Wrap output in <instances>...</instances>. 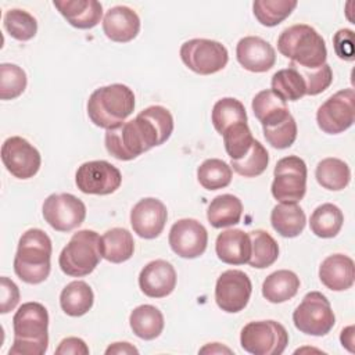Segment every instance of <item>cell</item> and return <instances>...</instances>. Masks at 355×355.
Wrapping results in <instances>:
<instances>
[{
  "label": "cell",
  "instance_id": "1",
  "mask_svg": "<svg viewBox=\"0 0 355 355\" xmlns=\"http://www.w3.org/2000/svg\"><path fill=\"white\" fill-rule=\"evenodd\" d=\"M173 132V116L162 105L144 108L132 121L105 132V148L119 161H132L153 147L164 144Z\"/></svg>",
  "mask_w": 355,
  "mask_h": 355
},
{
  "label": "cell",
  "instance_id": "2",
  "mask_svg": "<svg viewBox=\"0 0 355 355\" xmlns=\"http://www.w3.org/2000/svg\"><path fill=\"white\" fill-rule=\"evenodd\" d=\"M10 355H43L49 347V312L40 302L22 304L12 318Z\"/></svg>",
  "mask_w": 355,
  "mask_h": 355
},
{
  "label": "cell",
  "instance_id": "3",
  "mask_svg": "<svg viewBox=\"0 0 355 355\" xmlns=\"http://www.w3.org/2000/svg\"><path fill=\"white\" fill-rule=\"evenodd\" d=\"M51 240L42 229H28L18 241L14 257L15 275L28 284L44 282L51 269Z\"/></svg>",
  "mask_w": 355,
  "mask_h": 355
},
{
  "label": "cell",
  "instance_id": "4",
  "mask_svg": "<svg viewBox=\"0 0 355 355\" xmlns=\"http://www.w3.org/2000/svg\"><path fill=\"white\" fill-rule=\"evenodd\" d=\"M135 110V93L122 83H112L96 89L87 100L90 121L105 130L125 122Z\"/></svg>",
  "mask_w": 355,
  "mask_h": 355
},
{
  "label": "cell",
  "instance_id": "5",
  "mask_svg": "<svg viewBox=\"0 0 355 355\" xmlns=\"http://www.w3.org/2000/svg\"><path fill=\"white\" fill-rule=\"evenodd\" d=\"M279 51L301 68H318L326 64L327 49L318 31L306 24L286 28L277 37Z\"/></svg>",
  "mask_w": 355,
  "mask_h": 355
},
{
  "label": "cell",
  "instance_id": "6",
  "mask_svg": "<svg viewBox=\"0 0 355 355\" xmlns=\"http://www.w3.org/2000/svg\"><path fill=\"white\" fill-rule=\"evenodd\" d=\"M100 236L94 230L83 229L71 237L58 257L61 270L72 277L90 275L101 259Z\"/></svg>",
  "mask_w": 355,
  "mask_h": 355
},
{
  "label": "cell",
  "instance_id": "7",
  "mask_svg": "<svg viewBox=\"0 0 355 355\" xmlns=\"http://www.w3.org/2000/svg\"><path fill=\"white\" fill-rule=\"evenodd\" d=\"M240 344L252 355H280L288 344V333L276 320H254L241 329Z\"/></svg>",
  "mask_w": 355,
  "mask_h": 355
},
{
  "label": "cell",
  "instance_id": "8",
  "mask_svg": "<svg viewBox=\"0 0 355 355\" xmlns=\"http://www.w3.org/2000/svg\"><path fill=\"white\" fill-rule=\"evenodd\" d=\"M293 322L301 333L322 337L334 327L336 316L326 295L311 291L304 295L301 304L293 312Z\"/></svg>",
  "mask_w": 355,
  "mask_h": 355
},
{
  "label": "cell",
  "instance_id": "9",
  "mask_svg": "<svg viewBox=\"0 0 355 355\" xmlns=\"http://www.w3.org/2000/svg\"><path fill=\"white\" fill-rule=\"evenodd\" d=\"M179 54L183 64L198 75L216 73L229 61L227 49L211 39H190L180 46Z\"/></svg>",
  "mask_w": 355,
  "mask_h": 355
},
{
  "label": "cell",
  "instance_id": "10",
  "mask_svg": "<svg viewBox=\"0 0 355 355\" xmlns=\"http://www.w3.org/2000/svg\"><path fill=\"white\" fill-rule=\"evenodd\" d=\"M306 164L297 155L280 158L273 171L272 196L280 202H298L306 191Z\"/></svg>",
  "mask_w": 355,
  "mask_h": 355
},
{
  "label": "cell",
  "instance_id": "11",
  "mask_svg": "<svg viewBox=\"0 0 355 355\" xmlns=\"http://www.w3.org/2000/svg\"><path fill=\"white\" fill-rule=\"evenodd\" d=\"M354 89H344L330 96L316 112V122L322 132L338 135L349 129L355 121Z\"/></svg>",
  "mask_w": 355,
  "mask_h": 355
},
{
  "label": "cell",
  "instance_id": "12",
  "mask_svg": "<svg viewBox=\"0 0 355 355\" xmlns=\"http://www.w3.org/2000/svg\"><path fill=\"white\" fill-rule=\"evenodd\" d=\"M43 218L57 232H71L86 218V205L69 193L50 194L43 202Z\"/></svg>",
  "mask_w": 355,
  "mask_h": 355
},
{
  "label": "cell",
  "instance_id": "13",
  "mask_svg": "<svg viewBox=\"0 0 355 355\" xmlns=\"http://www.w3.org/2000/svg\"><path fill=\"white\" fill-rule=\"evenodd\" d=\"M75 183L85 194L107 196L119 189L122 175L119 169L108 161H87L78 168Z\"/></svg>",
  "mask_w": 355,
  "mask_h": 355
},
{
  "label": "cell",
  "instance_id": "14",
  "mask_svg": "<svg viewBox=\"0 0 355 355\" xmlns=\"http://www.w3.org/2000/svg\"><path fill=\"white\" fill-rule=\"evenodd\" d=\"M1 161L6 169L17 179L33 178L42 165L40 153L26 139L11 136L1 146Z\"/></svg>",
  "mask_w": 355,
  "mask_h": 355
},
{
  "label": "cell",
  "instance_id": "15",
  "mask_svg": "<svg viewBox=\"0 0 355 355\" xmlns=\"http://www.w3.org/2000/svg\"><path fill=\"white\" fill-rule=\"evenodd\" d=\"M251 293L252 284L247 273L239 269H229L216 280L215 301L223 312L237 313L247 306Z\"/></svg>",
  "mask_w": 355,
  "mask_h": 355
},
{
  "label": "cell",
  "instance_id": "16",
  "mask_svg": "<svg viewBox=\"0 0 355 355\" xmlns=\"http://www.w3.org/2000/svg\"><path fill=\"white\" fill-rule=\"evenodd\" d=\"M172 251L186 259H193L204 254L208 244V233L202 223L191 218L176 220L168 237Z\"/></svg>",
  "mask_w": 355,
  "mask_h": 355
},
{
  "label": "cell",
  "instance_id": "17",
  "mask_svg": "<svg viewBox=\"0 0 355 355\" xmlns=\"http://www.w3.org/2000/svg\"><path fill=\"white\" fill-rule=\"evenodd\" d=\"M168 211L162 201L154 197H146L137 201L130 211V225L133 232L141 239L158 237L166 223Z\"/></svg>",
  "mask_w": 355,
  "mask_h": 355
},
{
  "label": "cell",
  "instance_id": "18",
  "mask_svg": "<svg viewBox=\"0 0 355 355\" xmlns=\"http://www.w3.org/2000/svg\"><path fill=\"white\" fill-rule=\"evenodd\" d=\"M236 57L244 69L255 73L269 71L276 62L275 49L259 36L240 39L236 46Z\"/></svg>",
  "mask_w": 355,
  "mask_h": 355
},
{
  "label": "cell",
  "instance_id": "19",
  "mask_svg": "<svg viewBox=\"0 0 355 355\" xmlns=\"http://www.w3.org/2000/svg\"><path fill=\"white\" fill-rule=\"evenodd\" d=\"M176 279V270L169 262L155 259L140 270L139 287L150 298H164L175 290Z\"/></svg>",
  "mask_w": 355,
  "mask_h": 355
},
{
  "label": "cell",
  "instance_id": "20",
  "mask_svg": "<svg viewBox=\"0 0 355 355\" xmlns=\"http://www.w3.org/2000/svg\"><path fill=\"white\" fill-rule=\"evenodd\" d=\"M103 31L110 40L128 43L139 35L140 18L132 8L126 6H115L105 12Z\"/></svg>",
  "mask_w": 355,
  "mask_h": 355
},
{
  "label": "cell",
  "instance_id": "21",
  "mask_svg": "<svg viewBox=\"0 0 355 355\" xmlns=\"http://www.w3.org/2000/svg\"><path fill=\"white\" fill-rule=\"evenodd\" d=\"M319 279L331 291L351 288L355 279L354 261L344 254L329 255L319 266Z\"/></svg>",
  "mask_w": 355,
  "mask_h": 355
},
{
  "label": "cell",
  "instance_id": "22",
  "mask_svg": "<svg viewBox=\"0 0 355 355\" xmlns=\"http://www.w3.org/2000/svg\"><path fill=\"white\" fill-rule=\"evenodd\" d=\"M53 6L78 29H92L103 17V6L96 0H54Z\"/></svg>",
  "mask_w": 355,
  "mask_h": 355
},
{
  "label": "cell",
  "instance_id": "23",
  "mask_svg": "<svg viewBox=\"0 0 355 355\" xmlns=\"http://www.w3.org/2000/svg\"><path fill=\"white\" fill-rule=\"evenodd\" d=\"M218 258L227 265H244L251 255L250 234L240 229H227L216 237Z\"/></svg>",
  "mask_w": 355,
  "mask_h": 355
},
{
  "label": "cell",
  "instance_id": "24",
  "mask_svg": "<svg viewBox=\"0 0 355 355\" xmlns=\"http://www.w3.org/2000/svg\"><path fill=\"white\" fill-rule=\"evenodd\" d=\"M270 223L280 236L293 239L305 229L306 216L297 202H280L270 212Z\"/></svg>",
  "mask_w": 355,
  "mask_h": 355
},
{
  "label": "cell",
  "instance_id": "25",
  "mask_svg": "<svg viewBox=\"0 0 355 355\" xmlns=\"http://www.w3.org/2000/svg\"><path fill=\"white\" fill-rule=\"evenodd\" d=\"M100 252L104 259L121 263L132 258L135 252L133 236L123 227H112L100 237Z\"/></svg>",
  "mask_w": 355,
  "mask_h": 355
},
{
  "label": "cell",
  "instance_id": "26",
  "mask_svg": "<svg viewBox=\"0 0 355 355\" xmlns=\"http://www.w3.org/2000/svg\"><path fill=\"white\" fill-rule=\"evenodd\" d=\"M252 111L257 119L261 122L262 128L276 125L283 122L291 114L284 100H282L275 92L270 89L261 90L252 98Z\"/></svg>",
  "mask_w": 355,
  "mask_h": 355
},
{
  "label": "cell",
  "instance_id": "27",
  "mask_svg": "<svg viewBox=\"0 0 355 355\" xmlns=\"http://www.w3.org/2000/svg\"><path fill=\"white\" fill-rule=\"evenodd\" d=\"M300 288V277L287 269L270 273L262 283V295L272 304H282L291 300Z\"/></svg>",
  "mask_w": 355,
  "mask_h": 355
},
{
  "label": "cell",
  "instance_id": "28",
  "mask_svg": "<svg viewBox=\"0 0 355 355\" xmlns=\"http://www.w3.org/2000/svg\"><path fill=\"white\" fill-rule=\"evenodd\" d=\"M129 324L135 336L141 340L157 338L165 326L162 312L154 305L144 304L136 306L129 316Z\"/></svg>",
  "mask_w": 355,
  "mask_h": 355
},
{
  "label": "cell",
  "instance_id": "29",
  "mask_svg": "<svg viewBox=\"0 0 355 355\" xmlns=\"http://www.w3.org/2000/svg\"><path fill=\"white\" fill-rule=\"evenodd\" d=\"M94 302V294L90 286L83 280H73L68 283L60 294L61 309L72 318L87 313Z\"/></svg>",
  "mask_w": 355,
  "mask_h": 355
},
{
  "label": "cell",
  "instance_id": "30",
  "mask_svg": "<svg viewBox=\"0 0 355 355\" xmlns=\"http://www.w3.org/2000/svg\"><path fill=\"white\" fill-rule=\"evenodd\" d=\"M241 200L233 194L216 196L208 205L207 219L216 229L237 225L241 219Z\"/></svg>",
  "mask_w": 355,
  "mask_h": 355
},
{
  "label": "cell",
  "instance_id": "31",
  "mask_svg": "<svg viewBox=\"0 0 355 355\" xmlns=\"http://www.w3.org/2000/svg\"><path fill=\"white\" fill-rule=\"evenodd\" d=\"M315 176L318 183L331 191H340L344 190L351 180V171L347 162H344L340 158L329 157L322 159L316 165Z\"/></svg>",
  "mask_w": 355,
  "mask_h": 355
},
{
  "label": "cell",
  "instance_id": "32",
  "mask_svg": "<svg viewBox=\"0 0 355 355\" xmlns=\"http://www.w3.org/2000/svg\"><path fill=\"white\" fill-rule=\"evenodd\" d=\"M343 223H344L343 211L331 202H324L316 207L309 220L312 233L322 239L336 237L341 230Z\"/></svg>",
  "mask_w": 355,
  "mask_h": 355
},
{
  "label": "cell",
  "instance_id": "33",
  "mask_svg": "<svg viewBox=\"0 0 355 355\" xmlns=\"http://www.w3.org/2000/svg\"><path fill=\"white\" fill-rule=\"evenodd\" d=\"M272 92H275L284 101H297L306 96L305 82L301 73L291 64L288 68L279 69L273 73L270 80Z\"/></svg>",
  "mask_w": 355,
  "mask_h": 355
},
{
  "label": "cell",
  "instance_id": "34",
  "mask_svg": "<svg viewBox=\"0 0 355 355\" xmlns=\"http://www.w3.org/2000/svg\"><path fill=\"white\" fill-rule=\"evenodd\" d=\"M251 240V255L248 265L257 269H265L279 258V245L276 240L265 230L257 229L248 233Z\"/></svg>",
  "mask_w": 355,
  "mask_h": 355
},
{
  "label": "cell",
  "instance_id": "35",
  "mask_svg": "<svg viewBox=\"0 0 355 355\" xmlns=\"http://www.w3.org/2000/svg\"><path fill=\"white\" fill-rule=\"evenodd\" d=\"M211 121L215 130L222 135L232 125L247 122V112L240 100L223 97L215 103L211 112Z\"/></svg>",
  "mask_w": 355,
  "mask_h": 355
},
{
  "label": "cell",
  "instance_id": "36",
  "mask_svg": "<svg viewBox=\"0 0 355 355\" xmlns=\"http://www.w3.org/2000/svg\"><path fill=\"white\" fill-rule=\"evenodd\" d=\"M297 4L295 0H257L252 3V11L261 25L276 26L290 17Z\"/></svg>",
  "mask_w": 355,
  "mask_h": 355
},
{
  "label": "cell",
  "instance_id": "37",
  "mask_svg": "<svg viewBox=\"0 0 355 355\" xmlns=\"http://www.w3.org/2000/svg\"><path fill=\"white\" fill-rule=\"evenodd\" d=\"M232 168L219 158L205 159L197 169L198 183L207 190H219L227 187L232 182Z\"/></svg>",
  "mask_w": 355,
  "mask_h": 355
},
{
  "label": "cell",
  "instance_id": "38",
  "mask_svg": "<svg viewBox=\"0 0 355 355\" xmlns=\"http://www.w3.org/2000/svg\"><path fill=\"white\" fill-rule=\"evenodd\" d=\"M268 164L269 154L266 148L258 140H254L251 148L244 157L230 161V168H233L240 176L255 178L266 171Z\"/></svg>",
  "mask_w": 355,
  "mask_h": 355
},
{
  "label": "cell",
  "instance_id": "39",
  "mask_svg": "<svg viewBox=\"0 0 355 355\" xmlns=\"http://www.w3.org/2000/svg\"><path fill=\"white\" fill-rule=\"evenodd\" d=\"M4 29L10 33L11 37L26 42L35 37L37 32V21L36 18L25 10L12 8L8 10L3 19Z\"/></svg>",
  "mask_w": 355,
  "mask_h": 355
},
{
  "label": "cell",
  "instance_id": "40",
  "mask_svg": "<svg viewBox=\"0 0 355 355\" xmlns=\"http://www.w3.org/2000/svg\"><path fill=\"white\" fill-rule=\"evenodd\" d=\"M223 144L230 159H240L244 157L255 140L247 122H239L227 128L223 133Z\"/></svg>",
  "mask_w": 355,
  "mask_h": 355
},
{
  "label": "cell",
  "instance_id": "41",
  "mask_svg": "<svg viewBox=\"0 0 355 355\" xmlns=\"http://www.w3.org/2000/svg\"><path fill=\"white\" fill-rule=\"evenodd\" d=\"M28 78L25 71L10 62L0 65V98L12 100L24 93L26 89Z\"/></svg>",
  "mask_w": 355,
  "mask_h": 355
},
{
  "label": "cell",
  "instance_id": "42",
  "mask_svg": "<svg viewBox=\"0 0 355 355\" xmlns=\"http://www.w3.org/2000/svg\"><path fill=\"white\" fill-rule=\"evenodd\" d=\"M262 130L266 141L277 150L288 148L297 139V122L293 115L283 122L262 128Z\"/></svg>",
  "mask_w": 355,
  "mask_h": 355
},
{
  "label": "cell",
  "instance_id": "43",
  "mask_svg": "<svg viewBox=\"0 0 355 355\" xmlns=\"http://www.w3.org/2000/svg\"><path fill=\"white\" fill-rule=\"evenodd\" d=\"M297 71L301 73L308 96H316L324 92L333 82V71L330 65L326 62L318 68H301L293 62H290Z\"/></svg>",
  "mask_w": 355,
  "mask_h": 355
},
{
  "label": "cell",
  "instance_id": "44",
  "mask_svg": "<svg viewBox=\"0 0 355 355\" xmlns=\"http://www.w3.org/2000/svg\"><path fill=\"white\" fill-rule=\"evenodd\" d=\"M0 312L8 313L19 302L18 286L7 276H3L0 279Z\"/></svg>",
  "mask_w": 355,
  "mask_h": 355
},
{
  "label": "cell",
  "instance_id": "45",
  "mask_svg": "<svg viewBox=\"0 0 355 355\" xmlns=\"http://www.w3.org/2000/svg\"><path fill=\"white\" fill-rule=\"evenodd\" d=\"M334 51L344 61H354V32L351 29H340L333 37Z\"/></svg>",
  "mask_w": 355,
  "mask_h": 355
},
{
  "label": "cell",
  "instance_id": "46",
  "mask_svg": "<svg viewBox=\"0 0 355 355\" xmlns=\"http://www.w3.org/2000/svg\"><path fill=\"white\" fill-rule=\"evenodd\" d=\"M57 355H87L89 354V347L82 338L78 337H67L64 338L58 347L55 348Z\"/></svg>",
  "mask_w": 355,
  "mask_h": 355
},
{
  "label": "cell",
  "instance_id": "47",
  "mask_svg": "<svg viewBox=\"0 0 355 355\" xmlns=\"http://www.w3.org/2000/svg\"><path fill=\"white\" fill-rule=\"evenodd\" d=\"M105 354H139V349L129 343H114L105 349Z\"/></svg>",
  "mask_w": 355,
  "mask_h": 355
},
{
  "label": "cell",
  "instance_id": "48",
  "mask_svg": "<svg viewBox=\"0 0 355 355\" xmlns=\"http://www.w3.org/2000/svg\"><path fill=\"white\" fill-rule=\"evenodd\" d=\"M340 340H341L343 347H345L348 351L352 352L354 351V348H352V344H354V326H348V327L343 329Z\"/></svg>",
  "mask_w": 355,
  "mask_h": 355
},
{
  "label": "cell",
  "instance_id": "49",
  "mask_svg": "<svg viewBox=\"0 0 355 355\" xmlns=\"http://www.w3.org/2000/svg\"><path fill=\"white\" fill-rule=\"evenodd\" d=\"M200 352H211V354H214V352H227V354H230L232 351L226 347H222L219 343H212V344H208L207 347L201 348Z\"/></svg>",
  "mask_w": 355,
  "mask_h": 355
}]
</instances>
